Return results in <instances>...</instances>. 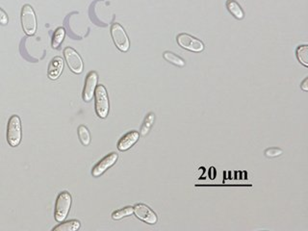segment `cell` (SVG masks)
Segmentation results:
<instances>
[{
    "label": "cell",
    "instance_id": "6da1fadb",
    "mask_svg": "<svg viewBox=\"0 0 308 231\" xmlns=\"http://www.w3.org/2000/svg\"><path fill=\"white\" fill-rule=\"evenodd\" d=\"M21 121L19 116L17 115L12 116L8 121L7 127V141L8 144L15 148L17 147L21 142Z\"/></svg>",
    "mask_w": 308,
    "mask_h": 231
},
{
    "label": "cell",
    "instance_id": "7a4b0ae2",
    "mask_svg": "<svg viewBox=\"0 0 308 231\" xmlns=\"http://www.w3.org/2000/svg\"><path fill=\"white\" fill-rule=\"evenodd\" d=\"M21 25L22 29L28 36H33L37 31V18L33 8L25 4L21 9Z\"/></svg>",
    "mask_w": 308,
    "mask_h": 231
},
{
    "label": "cell",
    "instance_id": "3957f363",
    "mask_svg": "<svg viewBox=\"0 0 308 231\" xmlns=\"http://www.w3.org/2000/svg\"><path fill=\"white\" fill-rule=\"evenodd\" d=\"M71 200H72L71 196L68 192H62L58 196L56 204H55V212H54L55 220L58 223L64 222L65 219L67 218L71 206Z\"/></svg>",
    "mask_w": 308,
    "mask_h": 231
},
{
    "label": "cell",
    "instance_id": "277c9868",
    "mask_svg": "<svg viewBox=\"0 0 308 231\" xmlns=\"http://www.w3.org/2000/svg\"><path fill=\"white\" fill-rule=\"evenodd\" d=\"M111 36L115 46L122 52L128 51L130 42L123 27L119 23H114L111 27Z\"/></svg>",
    "mask_w": 308,
    "mask_h": 231
},
{
    "label": "cell",
    "instance_id": "5b68a950",
    "mask_svg": "<svg viewBox=\"0 0 308 231\" xmlns=\"http://www.w3.org/2000/svg\"><path fill=\"white\" fill-rule=\"evenodd\" d=\"M96 99V112L101 118H105L109 114V98L107 91L103 85H99L95 92Z\"/></svg>",
    "mask_w": 308,
    "mask_h": 231
},
{
    "label": "cell",
    "instance_id": "8992f818",
    "mask_svg": "<svg viewBox=\"0 0 308 231\" xmlns=\"http://www.w3.org/2000/svg\"><path fill=\"white\" fill-rule=\"evenodd\" d=\"M176 42L182 49L192 52H202L205 50V45L202 41L186 33L179 34L176 38Z\"/></svg>",
    "mask_w": 308,
    "mask_h": 231
},
{
    "label": "cell",
    "instance_id": "52a82bcc",
    "mask_svg": "<svg viewBox=\"0 0 308 231\" xmlns=\"http://www.w3.org/2000/svg\"><path fill=\"white\" fill-rule=\"evenodd\" d=\"M64 55L69 69L72 72L76 74H80L83 71V68H84L83 61L80 57V55L73 49L71 48L65 49Z\"/></svg>",
    "mask_w": 308,
    "mask_h": 231
},
{
    "label": "cell",
    "instance_id": "ba28073f",
    "mask_svg": "<svg viewBox=\"0 0 308 231\" xmlns=\"http://www.w3.org/2000/svg\"><path fill=\"white\" fill-rule=\"evenodd\" d=\"M98 80H99V75L96 71H91L85 80V86L83 90V100L86 102H89L93 99L95 97V92L96 88L98 86Z\"/></svg>",
    "mask_w": 308,
    "mask_h": 231
},
{
    "label": "cell",
    "instance_id": "9c48e42d",
    "mask_svg": "<svg viewBox=\"0 0 308 231\" xmlns=\"http://www.w3.org/2000/svg\"><path fill=\"white\" fill-rule=\"evenodd\" d=\"M133 209H134V214L139 220L149 225H155L157 223L158 219L156 214L146 204H143V203L136 204L133 207Z\"/></svg>",
    "mask_w": 308,
    "mask_h": 231
},
{
    "label": "cell",
    "instance_id": "30bf717a",
    "mask_svg": "<svg viewBox=\"0 0 308 231\" xmlns=\"http://www.w3.org/2000/svg\"><path fill=\"white\" fill-rule=\"evenodd\" d=\"M119 156L117 153L115 152H112L110 154H108L107 156H105L103 159H102L93 169L92 171V174L93 176L95 177H99L101 175H103V173H105L108 169H110L111 167H113L117 160H118Z\"/></svg>",
    "mask_w": 308,
    "mask_h": 231
},
{
    "label": "cell",
    "instance_id": "8fae6325",
    "mask_svg": "<svg viewBox=\"0 0 308 231\" xmlns=\"http://www.w3.org/2000/svg\"><path fill=\"white\" fill-rule=\"evenodd\" d=\"M140 134L137 131H130L120 138L118 143V149L120 151H126L131 148L139 140Z\"/></svg>",
    "mask_w": 308,
    "mask_h": 231
},
{
    "label": "cell",
    "instance_id": "7c38bea8",
    "mask_svg": "<svg viewBox=\"0 0 308 231\" xmlns=\"http://www.w3.org/2000/svg\"><path fill=\"white\" fill-rule=\"evenodd\" d=\"M64 69V61L61 57H54L51 60L50 66L48 74L49 77L52 80H56L62 73Z\"/></svg>",
    "mask_w": 308,
    "mask_h": 231
},
{
    "label": "cell",
    "instance_id": "4fadbf2b",
    "mask_svg": "<svg viewBox=\"0 0 308 231\" xmlns=\"http://www.w3.org/2000/svg\"><path fill=\"white\" fill-rule=\"evenodd\" d=\"M226 8L228 12L237 19H243L245 17V13L241 6L235 0H227Z\"/></svg>",
    "mask_w": 308,
    "mask_h": 231
},
{
    "label": "cell",
    "instance_id": "5bb4252c",
    "mask_svg": "<svg viewBox=\"0 0 308 231\" xmlns=\"http://www.w3.org/2000/svg\"><path fill=\"white\" fill-rule=\"evenodd\" d=\"M80 222L76 220L72 221H68L63 224H60L59 226L55 227L52 231H76L80 229Z\"/></svg>",
    "mask_w": 308,
    "mask_h": 231
},
{
    "label": "cell",
    "instance_id": "9a60e30c",
    "mask_svg": "<svg viewBox=\"0 0 308 231\" xmlns=\"http://www.w3.org/2000/svg\"><path fill=\"white\" fill-rule=\"evenodd\" d=\"M163 57H164V59H165L167 62H169V63H171V64H172V65H174V66H179V67L185 66V61H184L182 58L175 55L174 53H172V52H171V51H166V52H164Z\"/></svg>",
    "mask_w": 308,
    "mask_h": 231
},
{
    "label": "cell",
    "instance_id": "2e32d148",
    "mask_svg": "<svg viewBox=\"0 0 308 231\" xmlns=\"http://www.w3.org/2000/svg\"><path fill=\"white\" fill-rule=\"evenodd\" d=\"M77 131H78V137H79L81 144L85 147L89 146L91 143V134H90L89 129L85 125H80L78 127Z\"/></svg>",
    "mask_w": 308,
    "mask_h": 231
},
{
    "label": "cell",
    "instance_id": "e0dca14e",
    "mask_svg": "<svg viewBox=\"0 0 308 231\" xmlns=\"http://www.w3.org/2000/svg\"><path fill=\"white\" fill-rule=\"evenodd\" d=\"M65 35H66V31L64 28L60 27L58 28L52 37L51 46L53 49H58L60 47V45L62 44V42L65 39Z\"/></svg>",
    "mask_w": 308,
    "mask_h": 231
},
{
    "label": "cell",
    "instance_id": "ac0fdd59",
    "mask_svg": "<svg viewBox=\"0 0 308 231\" xmlns=\"http://www.w3.org/2000/svg\"><path fill=\"white\" fill-rule=\"evenodd\" d=\"M154 120H155V115L154 113H150L149 115L146 116L144 123L141 127V135L142 136H146L149 134V132L151 131L153 125H154Z\"/></svg>",
    "mask_w": 308,
    "mask_h": 231
},
{
    "label": "cell",
    "instance_id": "d6986e66",
    "mask_svg": "<svg viewBox=\"0 0 308 231\" xmlns=\"http://www.w3.org/2000/svg\"><path fill=\"white\" fill-rule=\"evenodd\" d=\"M296 55L300 63H302L305 66H308V47L301 46L297 49Z\"/></svg>",
    "mask_w": 308,
    "mask_h": 231
},
{
    "label": "cell",
    "instance_id": "ffe728a7",
    "mask_svg": "<svg viewBox=\"0 0 308 231\" xmlns=\"http://www.w3.org/2000/svg\"><path fill=\"white\" fill-rule=\"evenodd\" d=\"M133 213H134L133 207L127 206V207H124V208H122V209H120V210L115 211V212L112 214V218H113L114 220H120V219H122V218H124V217L131 216Z\"/></svg>",
    "mask_w": 308,
    "mask_h": 231
},
{
    "label": "cell",
    "instance_id": "44dd1931",
    "mask_svg": "<svg viewBox=\"0 0 308 231\" xmlns=\"http://www.w3.org/2000/svg\"><path fill=\"white\" fill-rule=\"evenodd\" d=\"M282 153H283V150L281 148H267L265 150V155L269 158L277 157V156L281 155Z\"/></svg>",
    "mask_w": 308,
    "mask_h": 231
},
{
    "label": "cell",
    "instance_id": "7402d4cb",
    "mask_svg": "<svg viewBox=\"0 0 308 231\" xmlns=\"http://www.w3.org/2000/svg\"><path fill=\"white\" fill-rule=\"evenodd\" d=\"M8 21H9V18H8L7 14L0 8V24L1 25H7Z\"/></svg>",
    "mask_w": 308,
    "mask_h": 231
},
{
    "label": "cell",
    "instance_id": "603a6c76",
    "mask_svg": "<svg viewBox=\"0 0 308 231\" xmlns=\"http://www.w3.org/2000/svg\"><path fill=\"white\" fill-rule=\"evenodd\" d=\"M301 88H302V90L303 91H305V92H308V77H307L304 81H303V83H302V85H301Z\"/></svg>",
    "mask_w": 308,
    "mask_h": 231
}]
</instances>
